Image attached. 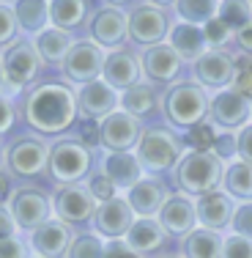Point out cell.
Listing matches in <instances>:
<instances>
[{
  "label": "cell",
  "instance_id": "d590c367",
  "mask_svg": "<svg viewBox=\"0 0 252 258\" xmlns=\"http://www.w3.org/2000/svg\"><path fill=\"white\" fill-rule=\"evenodd\" d=\"M217 135H219V129L206 118L203 124H198V126H192V129L184 132V146H187V151H211Z\"/></svg>",
  "mask_w": 252,
  "mask_h": 258
},
{
  "label": "cell",
  "instance_id": "e575fe53",
  "mask_svg": "<svg viewBox=\"0 0 252 258\" xmlns=\"http://www.w3.org/2000/svg\"><path fill=\"white\" fill-rule=\"evenodd\" d=\"M217 17L236 33L238 28H244L247 22H252V3H244V0H225V3H219Z\"/></svg>",
  "mask_w": 252,
  "mask_h": 258
},
{
  "label": "cell",
  "instance_id": "1f68e13d",
  "mask_svg": "<svg viewBox=\"0 0 252 258\" xmlns=\"http://www.w3.org/2000/svg\"><path fill=\"white\" fill-rule=\"evenodd\" d=\"M225 233H214L206 228H195L181 239V258H222Z\"/></svg>",
  "mask_w": 252,
  "mask_h": 258
},
{
  "label": "cell",
  "instance_id": "7bdbcfd3",
  "mask_svg": "<svg viewBox=\"0 0 252 258\" xmlns=\"http://www.w3.org/2000/svg\"><path fill=\"white\" fill-rule=\"evenodd\" d=\"M214 157H219L222 162H233L238 159V149H236V132H219L217 140H214V149H211Z\"/></svg>",
  "mask_w": 252,
  "mask_h": 258
},
{
  "label": "cell",
  "instance_id": "f35d334b",
  "mask_svg": "<svg viewBox=\"0 0 252 258\" xmlns=\"http://www.w3.org/2000/svg\"><path fill=\"white\" fill-rule=\"evenodd\" d=\"M20 36V28H17L14 11H11V3H0V52L9 50Z\"/></svg>",
  "mask_w": 252,
  "mask_h": 258
},
{
  "label": "cell",
  "instance_id": "7dc6e473",
  "mask_svg": "<svg viewBox=\"0 0 252 258\" xmlns=\"http://www.w3.org/2000/svg\"><path fill=\"white\" fill-rule=\"evenodd\" d=\"M104 258H143L126 244V239H115V242H104Z\"/></svg>",
  "mask_w": 252,
  "mask_h": 258
},
{
  "label": "cell",
  "instance_id": "f5cc1de1",
  "mask_svg": "<svg viewBox=\"0 0 252 258\" xmlns=\"http://www.w3.org/2000/svg\"><path fill=\"white\" fill-rule=\"evenodd\" d=\"M0 168H6V149L0 146Z\"/></svg>",
  "mask_w": 252,
  "mask_h": 258
},
{
  "label": "cell",
  "instance_id": "d6986e66",
  "mask_svg": "<svg viewBox=\"0 0 252 258\" xmlns=\"http://www.w3.org/2000/svg\"><path fill=\"white\" fill-rule=\"evenodd\" d=\"M134 212L129 206V201L124 195L107 201V204H99L94 217V231L99 233L104 242H115V239H126L129 228L134 225Z\"/></svg>",
  "mask_w": 252,
  "mask_h": 258
},
{
  "label": "cell",
  "instance_id": "484cf974",
  "mask_svg": "<svg viewBox=\"0 0 252 258\" xmlns=\"http://www.w3.org/2000/svg\"><path fill=\"white\" fill-rule=\"evenodd\" d=\"M17 28L22 39H36L41 30L50 28V3L47 0H20L11 3Z\"/></svg>",
  "mask_w": 252,
  "mask_h": 258
},
{
  "label": "cell",
  "instance_id": "ac0fdd59",
  "mask_svg": "<svg viewBox=\"0 0 252 258\" xmlns=\"http://www.w3.org/2000/svg\"><path fill=\"white\" fill-rule=\"evenodd\" d=\"M77 107L82 121H96L102 124L107 115H113L115 110H121V94L113 91L104 80H96L91 85L77 88Z\"/></svg>",
  "mask_w": 252,
  "mask_h": 258
},
{
  "label": "cell",
  "instance_id": "6da1fadb",
  "mask_svg": "<svg viewBox=\"0 0 252 258\" xmlns=\"http://www.w3.org/2000/svg\"><path fill=\"white\" fill-rule=\"evenodd\" d=\"M20 121H25L39 138H60L79 121L77 91L69 83H36L17 99Z\"/></svg>",
  "mask_w": 252,
  "mask_h": 258
},
{
  "label": "cell",
  "instance_id": "ba28073f",
  "mask_svg": "<svg viewBox=\"0 0 252 258\" xmlns=\"http://www.w3.org/2000/svg\"><path fill=\"white\" fill-rule=\"evenodd\" d=\"M170 28H173L170 14L159 3H134V9L129 11V41L143 50L164 44Z\"/></svg>",
  "mask_w": 252,
  "mask_h": 258
},
{
  "label": "cell",
  "instance_id": "11a10c76",
  "mask_svg": "<svg viewBox=\"0 0 252 258\" xmlns=\"http://www.w3.org/2000/svg\"><path fill=\"white\" fill-rule=\"evenodd\" d=\"M164 258H181V255H164Z\"/></svg>",
  "mask_w": 252,
  "mask_h": 258
},
{
  "label": "cell",
  "instance_id": "44dd1931",
  "mask_svg": "<svg viewBox=\"0 0 252 258\" xmlns=\"http://www.w3.org/2000/svg\"><path fill=\"white\" fill-rule=\"evenodd\" d=\"M71 239H74V228L55 217L41 228H36L33 233H28V244L33 250V255L39 258H66Z\"/></svg>",
  "mask_w": 252,
  "mask_h": 258
},
{
  "label": "cell",
  "instance_id": "bcb514c9",
  "mask_svg": "<svg viewBox=\"0 0 252 258\" xmlns=\"http://www.w3.org/2000/svg\"><path fill=\"white\" fill-rule=\"evenodd\" d=\"M236 149H238V159L252 165V121L236 132Z\"/></svg>",
  "mask_w": 252,
  "mask_h": 258
},
{
  "label": "cell",
  "instance_id": "52a82bcc",
  "mask_svg": "<svg viewBox=\"0 0 252 258\" xmlns=\"http://www.w3.org/2000/svg\"><path fill=\"white\" fill-rule=\"evenodd\" d=\"M0 58H3V77H6L3 91L9 96H14L17 91L22 94L30 85H36L41 69H44L39 52L33 47V39H17L9 50L0 52Z\"/></svg>",
  "mask_w": 252,
  "mask_h": 258
},
{
  "label": "cell",
  "instance_id": "8fae6325",
  "mask_svg": "<svg viewBox=\"0 0 252 258\" xmlns=\"http://www.w3.org/2000/svg\"><path fill=\"white\" fill-rule=\"evenodd\" d=\"M104 52L99 44H94L91 39L74 41V47L69 50L66 60L60 63V75L66 77L69 85H91L96 80H102V66H104Z\"/></svg>",
  "mask_w": 252,
  "mask_h": 258
},
{
  "label": "cell",
  "instance_id": "7a4b0ae2",
  "mask_svg": "<svg viewBox=\"0 0 252 258\" xmlns=\"http://www.w3.org/2000/svg\"><path fill=\"white\" fill-rule=\"evenodd\" d=\"M208 102L211 94L195 80H178L162 94V115L173 132H187L208 118Z\"/></svg>",
  "mask_w": 252,
  "mask_h": 258
},
{
  "label": "cell",
  "instance_id": "c3c4849f",
  "mask_svg": "<svg viewBox=\"0 0 252 258\" xmlns=\"http://www.w3.org/2000/svg\"><path fill=\"white\" fill-rule=\"evenodd\" d=\"M233 47L238 50V55H252V22L233 33Z\"/></svg>",
  "mask_w": 252,
  "mask_h": 258
},
{
  "label": "cell",
  "instance_id": "e0dca14e",
  "mask_svg": "<svg viewBox=\"0 0 252 258\" xmlns=\"http://www.w3.org/2000/svg\"><path fill=\"white\" fill-rule=\"evenodd\" d=\"M140 63H143V77L151 85H176L178 75H181L184 60L176 55V50L164 41V44L148 47V50L140 52Z\"/></svg>",
  "mask_w": 252,
  "mask_h": 258
},
{
  "label": "cell",
  "instance_id": "30bf717a",
  "mask_svg": "<svg viewBox=\"0 0 252 258\" xmlns=\"http://www.w3.org/2000/svg\"><path fill=\"white\" fill-rule=\"evenodd\" d=\"M96 209L99 204L85 184H66V187H58L52 195L55 220L71 225V228H82V225L94 223Z\"/></svg>",
  "mask_w": 252,
  "mask_h": 258
},
{
  "label": "cell",
  "instance_id": "5b68a950",
  "mask_svg": "<svg viewBox=\"0 0 252 258\" xmlns=\"http://www.w3.org/2000/svg\"><path fill=\"white\" fill-rule=\"evenodd\" d=\"M94 173V149L85 146L77 135L60 138L50 146V179L60 187L66 184H82V179Z\"/></svg>",
  "mask_w": 252,
  "mask_h": 258
},
{
  "label": "cell",
  "instance_id": "3957f363",
  "mask_svg": "<svg viewBox=\"0 0 252 258\" xmlns=\"http://www.w3.org/2000/svg\"><path fill=\"white\" fill-rule=\"evenodd\" d=\"M222 173L225 162L211 151H187L173 168V184L181 195L198 201L222 187Z\"/></svg>",
  "mask_w": 252,
  "mask_h": 258
},
{
  "label": "cell",
  "instance_id": "277c9868",
  "mask_svg": "<svg viewBox=\"0 0 252 258\" xmlns=\"http://www.w3.org/2000/svg\"><path fill=\"white\" fill-rule=\"evenodd\" d=\"M187 154L184 138L178 132H173L170 126H148L143 129L134 157L143 165L145 176H159V173H173V168L178 165V159Z\"/></svg>",
  "mask_w": 252,
  "mask_h": 258
},
{
  "label": "cell",
  "instance_id": "836d02e7",
  "mask_svg": "<svg viewBox=\"0 0 252 258\" xmlns=\"http://www.w3.org/2000/svg\"><path fill=\"white\" fill-rule=\"evenodd\" d=\"M66 258H104V239L96 231L74 233Z\"/></svg>",
  "mask_w": 252,
  "mask_h": 258
},
{
  "label": "cell",
  "instance_id": "2e32d148",
  "mask_svg": "<svg viewBox=\"0 0 252 258\" xmlns=\"http://www.w3.org/2000/svg\"><path fill=\"white\" fill-rule=\"evenodd\" d=\"M208 121L219 132H238L249 124V99H244L233 88L217 91L208 102Z\"/></svg>",
  "mask_w": 252,
  "mask_h": 258
},
{
  "label": "cell",
  "instance_id": "ee69618b",
  "mask_svg": "<svg viewBox=\"0 0 252 258\" xmlns=\"http://www.w3.org/2000/svg\"><path fill=\"white\" fill-rule=\"evenodd\" d=\"M222 258H252V239L227 233L222 244Z\"/></svg>",
  "mask_w": 252,
  "mask_h": 258
},
{
  "label": "cell",
  "instance_id": "d6a6232c",
  "mask_svg": "<svg viewBox=\"0 0 252 258\" xmlns=\"http://www.w3.org/2000/svg\"><path fill=\"white\" fill-rule=\"evenodd\" d=\"M170 9L176 11L178 22H187L195 28H203L219 14V3H214V0H178Z\"/></svg>",
  "mask_w": 252,
  "mask_h": 258
},
{
  "label": "cell",
  "instance_id": "9f6ffc18",
  "mask_svg": "<svg viewBox=\"0 0 252 258\" xmlns=\"http://www.w3.org/2000/svg\"><path fill=\"white\" fill-rule=\"evenodd\" d=\"M33 258H39V255H33Z\"/></svg>",
  "mask_w": 252,
  "mask_h": 258
},
{
  "label": "cell",
  "instance_id": "d4e9b609",
  "mask_svg": "<svg viewBox=\"0 0 252 258\" xmlns=\"http://www.w3.org/2000/svg\"><path fill=\"white\" fill-rule=\"evenodd\" d=\"M126 244L134 253H140L145 258V255L156 253V250H162L167 244V233H164V228L159 225L156 217H137L126 233Z\"/></svg>",
  "mask_w": 252,
  "mask_h": 258
},
{
  "label": "cell",
  "instance_id": "603a6c76",
  "mask_svg": "<svg viewBox=\"0 0 252 258\" xmlns=\"http://www.w3.org/2000/svg\"><path fill=\"white\" fill-rule=\"evenodd\" d=\"M195 209H198V228L222 233L225 228H230L233 212H236V201L227 198L222 189H217V192H208V195L195 201Z\"/></svg>",
  "mask_w": 252,
  "mask_h": 258
},
{
  "label": "cell",
  "instance_id": "60d3db41",
  "mask_svg": "<svg viewBox=\"0 0 252 258\" xmlns=\"http://www.w3.org/2000/svg\"><path fill=\"white\" fill-rule=\"evenodd\" d=\"M20 121V113H17V102L11 99L6 91H0V140L6 135H11L14 124Z\"/></svg>",
  "mask_w": 252,
  "mask_h": 258
},
{
  "label": "cell",
  "instance_id": "f1b7e54d",
  "mask_svg": "<svg viewBox=\"0 0 252 258\" xmlns=\"http://www.w3.org/2000/svg\"><path fill=\"white\" fill-rule=\"evenodd\" d=\"M33 47H36V52H39L44 66H60L66 60V55H69V50L74 47V39H71V33L50 25L33 39Z\"/></svg>",
  "mask_w": 252,
  "mask_h": 258
},
{
  "label": "cell",
  "instance_id": "8d00e7d4",
  "mask_svg": "<svg viewBox=\"0 0 252 258\" xmlns=\"http://www.w3.org/2000/svg\"><path fill=\"white\" fill-rule=\"evenodd\" d=\"M203 36H206L208 50H227V47L233 44V30L227 28L219 17H214L211 22L203 25Z\"/></svg>",
  "mask_w": 252,
  "mask_h": 258
},
{
  "label": "cell",
  "instance_id": "f546056e",
  "mask_svg": "<svg viewBox=\"0 0 252 258\" xmlns=\"http://www.w3.org/2000/svg\"><path fill=\"white\" fill-rule=\"evenodd\" d=\"M91 20V3L88 0H52L50 3V25L58 30H71L82 28Z\"/></svg>",
  "mask_w": 252,
  "mask_h": 258
},
{
  "label": "cell",
  "instance_id": "cb8c5ba5",
  "mask_svg": "<svg viewBox=\"0 0 252 258\" xmlns=\"http://www.w3.org/2000/svg\"><path fill=\"white\" fill-rule=\"evenodd\" d=\"M102 173L107 176L115 187H118V192H121V189L129 192V189H132L134 184L145 176V170H143V165L137 162L134 151H129V154H104Z\"/></svg>",
  "mask_w": 252,
  "mask_h": 258
},
{
  "label": "cell",
  "instance_id": "f907efd6",
  "mask_svg": "<svg viewBox=\"0 0 252 258\" xmlns=\"http://www.w3.org/2000/svg\"><path fill=\"white\" fill-rule=\"evenodd\" d=\"M14 233H17V223H14V217H11L9 206H0V239L14 236Z\"/></svg>",
  "mask_w": 252,
  "mask_h": 258
},
{
  "label": "cell",
  "instance_id": "ffe728a7",
  "mask_svg": "<svg viewBox=\"0 0 252 258\" xmlns=\"http://www.w3.org/2000/svg\"><path fill=\"white\" fill-rule=\"evenodd\" d=\"M159 225L164 228L167 239H184L198 228V209H195V198H187L181 192H173L167 204L159 212Z\"/></svg>",
  "mask_w": 252,
  "mask_h": 258
},
{
  "label": "cell",
  "instance_id": "f6af8a7d",
  "mask_svg": "<svg viewBox=\"0 0 252 258\" xmlns=\"http://www.w3.org/2000/svg\"><path fill=\"white\" fill-rule=\"evenodd\" d=\"M30 253H33L30 244L25 242V239H20L17 233L14 236L0 239V258H33Z\"/></svg>",
  "mask_w": 252,
  "mask_h": 258
},
{
  "label": "cell",
  "instance_id": "4316f807",
  "mask_svg": "<svg viewBox=\"0 0 252 258\" xmlns=\"http://www.w3.org/2000/svg\"><path fill=\"white\" fill-rule=\"evenodd\" d=\"M167 44L176 50V55L184 60V63H195L203 52H208V44H206V36H203V28H195V25H187V22H176L170 28V36H167Z\"/></svg>",
  "mask_w": 252,
  "mask_h": 258
},
{
  "label": "cell",
  "instance_id": "ab89813d",
  "mask_svg": "<svg viewBox=\"0 0 252 258\" xmlns=\"http://www.w3.org/2000/svg\"><path fill=\"white\" fill-rule=\"evenodd\" d=\"M85 187L91 189V195L96 198V204H107V201H113V198H118V187H115L113 181L107 179V176L102 173V170H96V173H91L88 176V184Z\"/></svg>",
  "mask_w": 252,
  "mask_h": 258
},
{
  "label": "cell",
  "instance_id": "681fc988",
  "mask_svg": "<svg viewBox=\"0 0 252 258\" xmlns=\"http://www.w3.org/2000/svg\"><path fill=\"white\" fill-rule=\"evenodd\" d=\"M11 195H14V176L6 168H0V206H9Z\"/></svg>",
  "mask_w": 252,
  "mask_h": 258
},
{
  "label": "cell",
  "instance_id": "5bb4252c",
  "mask_svg": "<svg viewBox=\"0 0 252 258\" xmlns=\"http://www.w3.org/2000/svg\"><path fill=\"white\" fill-rule=\"evenodd\" d=\"M233 75H236V55L227 50H208L192 63V80L208 94L230 88Z\"/></svg>",
  "mask_w": 252,
  "mask_h": 258
},
{
  "label": "cell",
  "instance_id": "7c38bea8",
  "mask_svg": "<svg viewBox=\"0 0 252 258\" xmlns=\"http://www.w3.org/2000/svg\"><path fill=\"white\" fill-rule=\"evenodd\" d=\"M88 30H91V41L99 44L104 52L126 47V41H129V14L118 3H104L88 20Z\"/></svg>",
  "mask_w": 252,
  "mask_h": 258
},
{
  "label": "cell",
  "instance_id": "db71d44e",
  "mask_svg": "<svg viewBox=\"0 0 252 258\" xmlns=\"http://www.w3.org/2000/svg\"><path fill=\"white\" fill-rule=\"evenodd\" d=\"M249 121H252V99H249Z\"/></svg>",
  "mask_w": 252,
  "mask_h": 258
},
{
  "label": "cell",
  "instance_id": "9c48e42d",
  "mask_svg": "<svg viewBox=\"0 0 252 258\" xmlns=\"http://www.w3.org/2000/svg\"><path fill=\"white\" fill-rule=\"evenodd\" d=\"M9 212L17 223V231L33 233L36 228H41L44 223H50L55 217L52 212V195H47V189L25 184V187L14 189L9 201Z\"/></svg>",
  "mask_w": 252,
  "mask_h": 258
},
{
  "label": "cell",
  "instance_id": "8992f818",
  "mask_svg": "<svg viewBox=\"0 0 252 258\" xmlns=\"http://www.w3.org/2000/svg\"><path fill=\"white\" fill-rule=\"evenodd\" d=\"M6 170L14 179H41L50 173V143L39 135H20L6 149Z\"/></svg>",
  "mask_w": 252,
  "mask_h": 258
},
{
  "label": "cell",
  "instance_id": "4fadbf2b",
  "mask_svg": "<svg viewBox=\"0 0 252 258\" xmlns=\"http://www.w3.org/2000/svg\"><path fill=\"white\" fill-rule=\"evenodd\" d=\"M140 138H143V124L124 110H115L99 124V146L107 154H129L137 149Z\"/></svg>",
  "mask_w": 252,
  "mask_h": 258
},
{
  "label": "cell",
  "instance_id": "7402d4cb",
  "mask_svg": "<svg viewBox=\"0 0 252 258\" xmlns=\"http://www.w3.org/2000/svg\"><path fill=\"white\" fill-rule=\"evenodd\" d=\"M124 198L129 201L134 217H159L162 206L167 204V198H170V189L159 176H143Z\"/></svg>",
  "mask_w": 252,
  "mask_h": 258
},
{
  "label": "cell",
  "instance_id": "9a60e30c",
  "mask_svg": "<svg viewBox=\"0 0 252 258\" xmlns=\"http://www.w3.org/2000/svg\"><path fill=\"white\" fill-rule=\"evenodd\" d=\"M102 80L113 91L124 94V91L134 88L137 83H143V63H140V52H134L132 47H118L104 55L102 66Z\"/></svg>",
  "mask_w": 252,
  "mask_h": 258
},
{
  "label": "cell",
  "instance_id": "83f0119b",
  "mask_svg": "<svg viewBox=\"0 0 252 258\" xmlns=\"http://www.w3.org/2000/svg\"><path fill=\"white\" fill-rule=\"evenodd\" d=\"M121 110L129 113L132 118L143 121L148 115H153L156 110H162V94L151 83H137L134 88L121 94Z\"/></svg>",
  "mask_w": 252,
  "mask_h": 258
},
{
  "label": "cell",
  "instance_id": "816d5d0a",
  "mask_svg": "<svg viewBox=\"0 0 252 258\" xmlns=\"http://www.w3.org/2000/svg\"><path fill=\"white\" fill-rule=\"evenodd\" d=\"M6 88V77H3V58H0V91Z\"/></svg>",
  "mask_w": 252,
  "mask_h": 258
},
{
  "label": "cell",
  "instance_id": "4dcf8cb0",
  "mask_svg": "<svg viewBox=\"0 0 252 258\" xmlns=\"http://www.w3.org/2000/svg\"><path fill=\"white\" fill-rule=\"evenodd\" d=\"M222 192L227 198H233L236 204H249L252 201V165L241 162V159H233L225 165L222 173Z\"/></svg>",
  "mask_w": 252,
  "mask_h": 258
},
{
  "label": "cell",
  "instance_id": "74e56055",
  "mask_svg": "<svg viewBox=\"0 0 252 258\" xmlns=\"http://www.w3.org/2000/svg\"><path fill=\"white\" fill-rule=\"evenodd\" d=\"M230 88L244 99H252V55H236V75Z\"/></svg>",
  "mask_w": 252,
  "mask_h": 258
},
{
  "label": "cell",
  "instance_id": "b9f144b4",
  "mask_svg": "<svg viewBox=\"0 0 252 258\" xmlns=\"http://www.w3.org/2000/svg\"><path fill=\"white\" fill-rule=\"evenodd\" d=\"M230 233L252 239V201L249 204H236V212H233L230 220Z\"/></svg>",
  "mask_w": 252,
  "mask_h": 258
}]
</instances>
